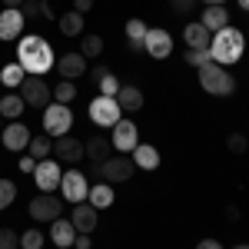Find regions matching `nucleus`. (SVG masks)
I'll return each instance as SVG.
<instances>
[{"mask_svg":"<svg viewBox=\"0 0 249 249\" xmlns=\"http://www.w3.org/2000/svg\"><path fill=\"white\" fill-rule=\"evenodd\" d=\"M30 219L34 223H53V219H60V210H63V203H60V196H53V193H40L37 199H30Z\"/></svg>","mask_w":249,"mask_h":249,"instance_id":"8","label":"nucleus"},{"mask_svg":"<svg viewBox=\"0 0 249 249\" xmlns=\"http://www.w3.org/2000/svg\"><path fill=\"white\" fill-rule=\"evenodd\" d=\"M96 219H100V210H93L90 203H77L73 213H70V223L77 232H93L96 230Z\"/></svg>","mask_w":249,"mask_h":249,"instance_id":"17","label":"nucleus"},{"mask_svg":"<svg viewBox=\"0 0 249 249\" xmlns=\"http://www.w3.org/2000/svg\"><path fill=\"white\" fill-rule=\"evenodd\" d=\"M113 100L120 103L123 113H136V110L143 107V90H140V87H120V93H116Z\"/></svg>","mask_w":249,"mask_h":249,"instance_id":"23","label":"nucleus"},{"mask_svg":"<svg viewBox=\"0 0 249 249\" xmlns=\"http://www.w3.org/2000/svg\"><path fill=\"white\" fill-rule=\"evenodd\" d=\"M70 126H73V113H70V107L53 103V107L43 110V133L50 136V140L67 136V133H70Z\"/></svg>","mask_w":249,"mask_h":249,"instance_id":"5","label":"nucleus"},{"mask_svg":"<svg viewBox=\"0 0 249 249\" xmlns=\"http://www.w3.org/2000/svg\"><path fill=\"white\" fill-rule=\"evenodd\" d=\"M246 37H249V34H246Z\"/></svg>","mask_w":249,"mask_h":249,"instance_id":"52","label":"nucleus"},{"mask_svg":"<svg viewBox=\"0 0 249 249\" xmlns=\"http://www.w3.org/2000/svg\"><path fill=\"white\" fill-rule=\"evenodd\" d=\"M70 249H73V246H70Z\"/></svg>","mask_w":249,"mask_h":249,"instance_id":"51","label":"nucleus"},{"mask_svg":"<svg viewBox=\"0 0 249 249\" xmlns=\"http://www.w3.org/2000/svg\"><path fill=\"white\" fill-rule=\"evenodd\" d=\"M246 53V34H239L236 27H223L216 30L210 40V60L219 63V67H230V63H239V57Z\"/></svg>","mask_w":249,"mask_h":249,"instance_id":"2","label":"nucleus"},{"mask_svg":"<svg viewBox=\"0 0 249 249\" xmlns=\"http://www.w3.org/2000/svg\"><path fill=\"white\" fill-rule=\"evenodd\" d=\"M23 73H27V70H23L20 63H7V67L0 70V83H3V87H20V83H23Z\"/></svg>","mask_w":249,"mask_h":249,"instance_id":"31","label":"nucleus"},{"mask_svg":"<svg viewBox=\"0 0 249 249\" xmlns=\"http://www.w3.org/2000/svg\"><path fill=\"white\" fill-rule=\"evenodd\" d=\"M0 140H3V146H7L10 153H20V150H27V143H30V130H27L20 120H10V126L0 130Z\"/></svg>","mask_w":249,"mask_h":249,"instance_id":"16","label":"nucleus"},{"mask_svg":"<svg viewBox=\"0 0 249 249\" xmlns=\"http://www.w3.org/2000/svg\"><path fill=\"white\" fill-rule=\"evenodd\" d=\"M103 73H110V70H107V67H93V70H90V83H100V80H103Z\"/></svg>","mask_w":249,"mask_h":249,"instance_id":"42","label":"nucleus"},{"mask_svg":"<svg viewBox=\"0 0 249 249\" xmlns=\"http://www.w3.org/2000/svg\"><path fill=\"white\" fill-rule=\"evenodd\" d=\"M226 219H230V223H236V219H239V210H236V206H230V210H226Z\"/></svg>","mask_w":249,"mask_h":249,"instance_id":"45","label":"nucleus"},{"mask_svg":"<svg viewBox=\"0 0 249 249\" xmlns=\"http://www.w3.org/2000/svg\"><path fill=\"white\" fill-rule=\"evenodd\" d=\"M43 243H47V236H43L40 230L20 232V249H43Z\"/></svg>","mask_w":249,"mask_h":249,"instance_id":"32","label":"nucleus"},{"mask_svg":"<svg viewBox=\"0 0 249 249\" xmlns=\"http://www.w3.org/2000/svg\"><path fill=\"white\" fill-rule=\"evenodd\" d=\"M203 3H206V7H216V3H219V7H223V3H226V0H203Z\"/></svg>","mask_w":249,"mask_h":249,"instance_id":"47","label":"nucleus"},{"mask_svg":"<svg viewBox=\"0 0 249 249\" xmlns=\"http://www.w3.org/2000/svg\"><path fill=\"white\" fill-rule=\"evenodd\" d=\"M239 7H243V10H246V14H249V0H239Z\"/></svg>","mask_w":249,"mask_h":249,"instance_id":"48","label":"nucleus"},{"mask_svg":"<svg viewBox=\"0 0 249 249\" xmlns=\"http://www.w3.org/2000/svg\"><path fill=\"white\" fill-rule=\"evenodd\" d=\"M193 7H196V0H170V10H173V14H179V17L190 14Z\"/></svg>","mask_w":249,"mask_h":249,"instance_id":"39","label":"nucleus"},{"mask_svg":"<svg viewBox=\"0 0 249 249\" xmlns=\"http://www.w3.org/2000/svg\"><path fill=\"white\" fill-rule=\"evenodd\" d=\"M73 10H77V14H87V10H93V0H73Z\"/></svg>","mask_w":249,"mask_h":249,"instance_id":"43","label":"nucleus"},{"mask_svg":"<svg viewBox=\"0 0 249 249\" xmlns=\"http://www.w3.org/2000/svg\"><path fill=\"white\" fill-rule=\"evenodd\" d=\"M110 143H113V150H120V153H133L136 143H140V130H136L133 120H120V123L113 126Z\"/></svg>","mask_w":249,"mask_h":249,"instance_id":"13","label":"nucleus"},{"mask_svg":"<svg viewBox=\"0 0 249 249\" xmlns=\"http://www.w3.org/2000/svg\"><path fill=\"white\" fill-rule=\"evenodd\" d=\"M53 100L63 103V107H70V103L77 100V83H73V80H60L57 87H53Z\"/></svg>","mask_w":249,"mask_h":249,"instance_id":"28","label":"nucleus"},{"mask_svg":"<svg viewBox=\"0 0 249 249\" xmlns=\"http://www.w3.org/2000/svg\"><path fill=\"white\" fill-rule=\"evenodd\" d=\"M183 60H186V67H196V70H199V67L210 60V47H206V50H193L190 47V50L183 53Z\"/></svg>","mask_w":249,"mask_h":249,"instance_id":"35","label":"nucleus"},{"mask_svg":"<svg viewBox=\"0 0 249 249\" xmlns=\"http://www.w3.org/2000/svg\"><path fill=\"white\" fill-rule=\"evenodd\" d=\"M0 120H3V116H0ZM0 130H3V126H0Z\"/></svg>","mask_w":249,"mask_h":249,"instance_id":"50","label":"nucleus"},{"mask_svg":"<svg viewBox=\"0 0 249 249\" xmlns=\"http://www.w3.org/2000/svg\"><path fill=\"white\" fill-rule=\"evenodd\" d=\"M226 146H230V153H243V150L249 146V140L243 133H232L230 140H226Z\"/></svg>","mask_w":249,"mask_h":249,"instance_id":"38","label":"nucleus"},{"mask_svg":"<svg viewBox=\"0 0 249 249\" xmlns=\"http://www.w3.org/2000/svg\"><path fill=\"white\" fill-rule=\"evenodd\" d=\"M83 150H87V160H90V163H107V160H110L107 153H113V143H110L107 136L96 133V136H90V140L83 143Z\"/></svg>","mask_w":249,"mask_h":249,"instance_id":"19","label":"nucleus"},{"mask_svg":"<svg viewBox=\"0 0 249 249\" xmlns=\"http://www.w3.org/2000/svg\"><path fill=\"white\" fill-rule=\"evenodd\" d=\"M23 107H27V103H23L17 93H3L0 96V116H3V120H20Z\"/></svg>","mask_w":249,"mask_h":249,"instance_id":"27","label":"nucleus"},{"mask_svg":"<svg viewBox=\"0 0 249 249\" xmlns=\"http://www.w3.org/2000/svg\"><path fill=\"white\" fill-rule=\"evenodd\" d=\"M146 23L140 17H133V20H126V40H130V47H143V37H146Z\"/></svg>","mask_w":249,"mask_h":249,"instance_id":"30","label":"nucleus"},{"mask_svg":"<svg viewBox=\"0 0 249 249\" xmlns=\"http://www.w3.org/2000/svg\"><path fill=\"white\" fill-rule=\"evenodd\" d=\"M14 199H17V186H14V179H0V210H7Z\"/></svg>","mask_w":249,"mask_h":249,"instance_id":"34","label":"nucleus"},{"mask_svg":"<svg viewBox=\"0 0 249 249\" xmlns=\"http://www.w3.org/2000/svg\"><path fill=\"white\" fill-rule=\"evenodd\" d=\"M63 179V170H60L57 160H40L37 170H34V183L40 186V193H53Z\"/></svg>","mask_w":249,"mask_h":249,"instance_id":"11","label":"nucleus"},{"mask_svg":"<svg viewBox=\"0 0 249 249\" xmlns=\"http://www.w3.org/2000/svg\"><path fill=\"white\" fill-rule=\"evenodd\" d=\"M232 249H249V246H232Z\"/></svg>","mask_w":249,"mask_h":249,"instance_id":"49","label":"nucleus"},{"mask_svg":"<svg viewBox=\"0 0 249 249\" xmlns=\"http://www.w3.org/2000/svg\"><path fill=\"white\" fill-rule=\"evenodd\" d=\"M17 63L27 73L43 77V73L53 70V47L43 37H37V34H27V37H20V43H17Z\"/></svg>","mask_w":249,"mask_h":249,"instance_id":"1","label":"nucleus"},{"mask_svg":"<svg viewBox=\"0 0 249 249\" xmlns=\"http://www.w3.org/2000/svg\"><path fill=\"white\" fill-rule=\"evenodd\" d=\"M20 170H23V173H34V170H37V160H34V156L27 153L23 160H20Z\"/></svg>","mask_w":249,"mask_h":249,"instance_id":"41","label":"nucleus"},{"mask_svg":"<svg viewBox=\"0 0 249 249\" xmlns=\"http://www.w3.org/2000/svg\"><path fill=\"white\" fill-rule=\"evenodd\" d=\"M90 120L96 126H110L113 130L116 123L123 120V110H120V103L113 96H96V100H90Z\"/></svg>","mask_w":249,"mask_h":249,"instance_id":"6","label":"nucleus"},{"mask_svg":"<svg viewBox=\"0 0 249 249\" xmlns=\"http://www.w3.org/2000/svg\"><path fill=\"white\" fill-rule=\"evenodd\" d=\"M80 53L87 60H93L103 53V37H96V34H83V40H80Z\"/></svg>","mask_w":249,"mask_h":249,"instance_id":"29","label":"nucleus"},{"mask_svg":"<svg viewBox=\"0 0 249 249\" xmlns=\"http://www.w3.org/2000/svg\"><path fill=\"white\" fill-rule=\"evenodd\" d=\"M133 163L140 166V170H156V166H160V150H156V146H150V143H136Z\"/></svg>","mask_w":249,"mask_h":249,"instance_id":"24","label":"nucleus"},{"mask_svg":"<svg viewBox=\"0 0 249 249\" xmlns=\"http://www.w3.org/2000/svg\"><path fill=\"white\" fill-rule=\"evenodd\" d=\"M20 100L27 107H34V110H47L50 100H53V90L47 87L43 77H23V83H20Z\"/></svg>","mask_w":249,"mask_h":249,"instance_id":"4","label":"nucleus"},{"mask_svg":"<svg viewBox=\"0 0 249 249\" xmlns=\"http://www.w3.org/2000/svg\"><path fill=\"white\" fill-rule=\"evenodd\" d=\"M196 73H199V87H203L206 93H213V96H232L236 93V80H232V73L226 70V67L206 60Z\"/></svg>","mask_w":249,"mask_h":249,"instance_id":"3","label":"nucleus"},{"mask_svg":"<svg viewBox=\"0 0 249 249\" xmlns=\"http://www.w3.org/2000/svg\"><path fill=\"white\" fill-rule=\"evenodd\" d=\"M27 153L34 156V160H50V153H53V140L43 133V136H30V143H27Z\"/></svg>","mask_w":249,"mask_h":249,"instance_id":"26","label":"nucleus"},{"mask_svg":"<svg viewBox=\"0 0 249 249\" xmlns=\"http://www.w3.org/2000/svg\"><path fill=\"white\" fill-rule=\"evenodd\" d=\"M87 156V150H83V143H80L77 136H57L53 140V160L57 163H67V166H77L80 160Z\"/></svg>","mask_w":249,"mask_h":249,"instance_id":"10","label":"nucleus"},{"mask_svg":"<svg viewBox=\"0 0 249 249\" xmlns=\"http://www.w3.org/2000/svg\"><path fill=\"white\" fill-rule=\"evenodd\" d=\"M120 80H116V73H103V80L96 83V90H100V96H116L120 93Z\"/></svg>","mask_w":249,"mask_h":249,"instance_id":"33","label":"nucleus"},{"mask_svg":"<svg viewBox=\"0 0 249 249\" xmlns=\"http://www.w3.org/2000/svg\"><path fill=\"white\" fill-rule=\"evenodd\" d=\"M199 23L210 30V34H216V30H223V27H230V14H226V7H206L203 10V17H199Z\"/></svg>","mask_w":249,"mask_h":249,"instance_id":"22","label":"nucleus"},{"mask_svg":"<svg viewBox=\"0 0 249 249\" xmlns=\"http://www.w3.org/2000/svg\"><path fill=\"white\" fill-rule=\"evenodd\" d=\"M50 239H53V246L70 249V246H73V239H77V230H73V223H70V219H53Z\"/></svg>","mask_w":249,"mask_h":249,"instance_id":"21","label":"nucleus"},{"mask_svg":"<svg viewBox=\"0 0 249 249\" xmlns=\"http://www.w3.org/2000/svg\"><path fill=\"white\" fill-rule=\"evenodd\" d=\"M210 40H213V34L199 23V20H193V23L183 27V43L193 47V50H206V47H210Z\"/></svg>","mask_w":249,"mask_h":249,"instance_id":"18","label":"nucleus"},{"mask_svg":"<svg viewBox=\"0 0 249 249\" xmlns=\"http://www.w3.org/2000/svg\"><path fill=\"white\" fill-rule=\"evenodd\" d=\"M0 249H20V232L0 230Z\"/></svg>","mask_w":249,"mask_h":249,"instance_id":"37","label":"nucleus"},{"mask_svg":"<svg viewBox=\"0 0 249 249\" xmlns=\"http://www.w3.org/2000/svg\"><path fill=\"white\" fill-rule=\"evenodd\" d=\"M57 27H60V34H63V37H80V34H83V14L70 10V14L57 17Z\"/></svg>","mask_w":249,"mask_h":249,"instance_id":"25","label":"nucleus"},{"mask_svg":"<svg viewBox=\"0 0 249 249\" xmlns=\"http://www.w3.org/2000/svg\"><path fill=\"white\" fill-rule=\"evenodd\" d=\"M133 170H136L133 156L116 153V156H110V160L103 163V183H110V186H116V183H126V179H133Z\"/></svg>","mask_w":249,"mask_h":249,"instance_id":"7","label":"nucleus"},{"mask_svg":"<svg viewBox=\"0 0 249 249\" xmlns=\"http://www.w3.org/2000/svg\"><path fill=\"white\" fill-rule=\"evenodd\" d=\"M60 193H63V199L70 206H77V203H87L90 183H87V176L80 170H70V173H63V179H60Z\"/></svg>","mask_w":249,"mask_h":249,"instance_id":"9","label":"nucleus"},{"mask_svg":"<svg viewBox=\"0 0 249 249\" xmlns=\"http://www.w3.org/2000/svg\"><path fill=\"white\" fill-rule=\"evenodd\" d=\"M113 186H110V183H103V179H100V183H93V186H90V193H87V203H90V206H93V210H107V206H113Z\"/></svg>","mask_w":249,"mask_h":249,"instance_id":"20","label":"nucleus"},{"mask_svg":"<svg viewBox=\"0 0 249 249\" xmlns=\"http://www.w3.org/2000/svg\"><path fill=\"white\" fill-rule=\"evenodd\" d=\"M196 249H223V246H219V239H199Z\"/></svg>","mask_w":249,"mask_h":249,"instance_id":"44","label":"nucleus"},{"mask_svg":"<svg viewBox=\"0 0 249 249\" xmlns=\"http://www.w3.org/2000/svg\"><path fill=\"white\" fill-rule=\"evenodd\" d=\"M143 53H150L153 60H166L173 53V37L166 34V30L150 27V30H146V37H143Z\"/></svg>","mask_w":249,"mask_h":249,"instance_id":"12","label":"nucleus"},{"mask_svg":"<svg viewBox=\"0 0 249 249\" xmlns=\"http://www.w3.org/2000/svg\"><path fill=\"white\" fill-rule=\"evenodd\" d=\"M90 246H93L90 232H77V239H73V249H90Z\"/></svg>","mask_w":249,"mask_h":249,"instance_id":"40","label":"nucleus"},{"mask_svg":"<svg viewBox=\"0 0 249 249\" xmlns=\"http://www.w3.org/2000/svg\"><path fill=\"white\" fill-rule=\"evenodd\" d=\"M23 27H27V17L20 14V7H7L0 14V40H20Z\"/></svg>","mask_w":249,"mask_h":249,"instance_id":"15","label":"nucleus"},{"mask_svg":"<svg viewBox=\"0 0 249 249\" xmlns=\"http://www.w3.org/2000/svg\"><path fill=\"white\" fill-rule=\"evenodd\" d=\"M57 73H60V80H73V83H77V80L87 73V57H83L80 50L60 53L57 57Z\"/></svg>","mask_w":249,"mask_h":249,"instance_id":"14","label":"nucleus"},{"mask_svg":"<svg viewBox=\"0 0 249 249\" xmlns=\"http://www.w3.org/2000/svg\"><path fill=\"white\" fill-rule=\"evenodd\" d=\"M23 0H3V7H20Z\"/></svg>","mask_w":249,"mask_h":249,"instance_id":"46","label":"nucleus"},{"mask_svg":"<svg viewBox=\"0 0 249 249\" xmlns=\"http://www.w3.org/2000/svg\"><path fill=\"white\" fill-rule=\"evenodd\" d=\"M20 14L27 20H37L40 14H43V0H23V3H20Z\"/></svg>","mask_w":249,"mask_h":249,"instance_id":"36","label":"nucleus"}]
</instances>
